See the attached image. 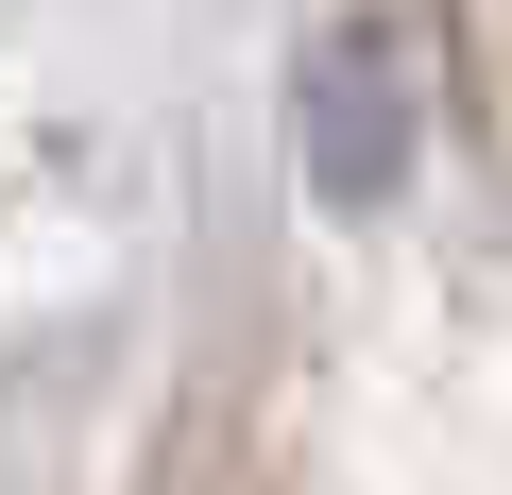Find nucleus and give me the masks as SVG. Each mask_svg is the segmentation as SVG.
Instances as JSON below:
<instances>
[{
    "instance_id": "1",
    "label": "nucleus",
    "mask_w": 512,
    "mask_h": 495,
    "mask_svg": "<svg viewBox=\"0 0 512 495\" xmlns=\"http://www.w3.org/2000/svg\"><path fill=\"white\" fill-rule=\"evenodd\" d=\"M291 137H308V188H325V205H393L410 154H427V52H410V18H342V35H308Z\"/></svg>"
}]
</instances>
